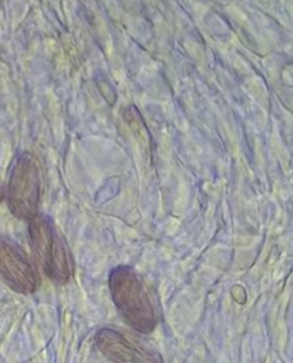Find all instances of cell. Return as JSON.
Here are the masks:
<instances>
[{"mask_svg":"<svg viewBox=\"0 0 293 363\" xmlns=\"http://www.w3.org/2000/svg\"><path fill=\"white\" fill-rule=\"evenodd\" d=\"M40 203V173L36 160L29 153L22 155L12 170L8 186L11 212L25 220L38 216Z\"/></svg>","mask_w":293,"mask_h":363,"instance_id":"cell-3","label":"cell"},{"mask_svg":"<svg viewBox=\"0 0 293 363\" xmlns=\"http://www.w3.org/2000/svg\"><path fill=\"white\" fill-rule=\"evenodd\" d=\"M0 277L16 292H36L40 278L36 267L19 246L0 238Z\"/></svg>","mask_w":293,"mask_h":363,"instance_id":"cell-4","label":"cell"},{"mask_svg":"<svg viewBox=\"0 0 293 363\" xmlns=\"http://www.w3.org/2000/svg\"><path fill=\"white\" fill-rule=\"evenodd\" d=\"M109 289L112 301L125 320L138 332L150 333L157 325L153 299L142 278L128 266L111 272Z\"/></svg>","mask_w":293,"mask_h":363,"instance_id":"cell-1","label":"cell"},{"mask_svg":"<svg viewBox=\"0 0 293 363\" xmlns=\"http://www.w3.org/2000/svg\"><path fill=\"white\" fill-rule=\"evenodd\" d=\"M4 196H5V194H4V188H2V185H0V201L4 199Z\"/></svg>","mask_w":293,"mask_h":363,"instance_id":"cell-6","label":"cell"},{"mask_svg":"<svg viewBox=\"0 0 293 363\" xmlns=\"http://www.w3.org/2000/svg\"><path fill=\"white\" fill-rule=\"evenodd\" d=\"M94 342L97 349L114 363H162L159 353L116 329H101Z\"/></svg>","mask_w":293,"mask_h":363,"instance_id":"cell-5","label":"cell"},{"mask_svg":"<svg viewBox=\"0 0 293 363\" xmlns=\"http://www.w3.org/2000/svg\"><path fill=\"white\" fill-rule=\"evenodd\" d=\"M29 238L35 257L46 277L56 285L67 284L73 274V259L55 223L48 216L38 215L31 220Z\"/></svg>","mask_w":293,"mask_h":363,"instance_id":"cell-2","label":"cell"}]
</instances>
